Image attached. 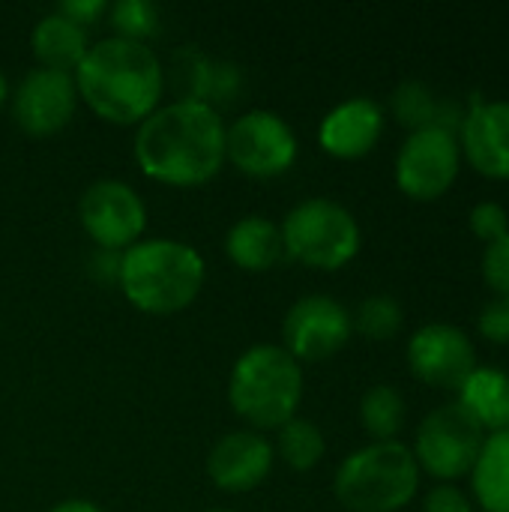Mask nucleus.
Returning <instances> with one entry per match:
<instances>
[{"instance_id": "15", "label": "nucleus", "mask_w": 509, "mask_h": 512, "mask_svg": "<svg viewBox=\"0 0 509 512\" xmlns=\"http://www.w3.org/2000/svg\"><path fill=\"white\" fill-rule=\"evenodd\" d=\"M384 132V111L369 96H354L339 102L318 129V141L330 156L357 159L366 156Z\"/></svg>"}, {"instance_id": "13", "label": "nucleus", "mask_w": 509, "mask_h": 512, "mask_svg": "<svg viewBox=\"0 0 509 512\" xmlns=\"http://www.w3.org/2000/svg\"><path fill=\"white\" fill-rule=\"evenodd\" d=\"M75 102H78L75 78L69 72L39 66V69L27 72L21 78V84L15 87L12 114L24 132L51 135V132H60L72 120Z\"/></svg>"}, {"instance_id": "33", "label": "nucleus", "mask_w": 509, "mask_h": 512, "mask_svg": "<svg viewBox=\"0 0 509 512\" xmlns=\"http://www.w3.org/2000/svg\"><path fill=\"white\" fill-rule=\"evenodd\" d=\"M120 258H123V252L99 249V255H93L90 264H93V270H99L105 279H117V276H120Z\"/></svg>"}, {"instance_id": "14", "label": "nucleus", "mask_w": 509, "mask_h": 512, "mask_svg": "<svg viewBox=\"0 0 509 512\" xmlns=\"http://www.w3.org/2000/svg\"><path fill=\"white\" fill-rule=\"evenodd\" d=\"M273 459V444L261 432H228L213 444L207 456V474L222 492L240 495L258 489L267 480Z\"/></svg>"}, {"instance_id": "26", "label": "nucleus", "mask_w": 509, "mask_h": 512, "mask_svg": "<svg viewBox=\"0 0 509 512\" xmlns=\"http://www.w3.org/2000/svg\"><path fill=\"white\" fill-rule=\"evenodd\" d=\"M210 69L213 60H207L198 48L186 45L183 51H177L174 57V84L180 90V99H195V102H207V87H210Z\"/></svg>"}, {"instance_id": "19", "label": "nucleus", "mask_w": 509, "mask_h": 512, "mask_svg": "<svg viewBox=\"0 0 509 512\" xmlns=\"http://www.w3.org/2000/svg\"><path fill=\"white\" fill-rule=\"evenodd\" d=\"M459 405L492 432L507 429L509 378L498 369H474L459 387Z\"/></svg>"}, {"instance_id": "28", "label": "nucleus", "mask_w": 509, "mask_h": 512, "mask_svg": "<svg viewBox=\"0 0 509 512\" xmlns=\"http://www.w3.org/2000/svg\"><path fill=\"white\" fill-rule=\"evenodd\" d=\"M483 276L489 282V288L501 297L509 300V234H504L501 240L486 246L483 255Z\"/></svg>"}, {"instance_id": "23", "label": "nucleus", "mask_w": 509, "mask_h": 512, "mask_svg": "<svg viewBox=\"0 0 509 512\" xmlns=\"http://www.w3.org/2000/svg\"><path fill=\"white\" fill-rule=\"evenodd\" d=\"M354 327L366 336V339H375V342H384V339H393L399 330H402V306L399 300L387 297V294H375V297H366L360 306H357V315L351 318Z\"/></svg>"}, {"instance_id": "36", "label": "nucleus", "mask_w": 509, "mask_h": 512, "mask_svg": "<svg viewBox=\"0 0 509 512\" xmlns=\"http://www.w3.org/2000/svg\"><path fill=\"white\" fill-rule=\"evenodd\" d=\"M507 429H509V408H507Z\"/></svg>"}, {"instance_id": "9", "label": "nucleus", "mask_w": 509, "mask_h": 512, "mask_svg": "<svg viewBox=\"0 0 509 512\" xmlns=\"http://www.w3.org/2000/svg\"><path fill=\"white\" fill-rule=\"evenodd\" d=\"M78 216L93 243L108 252H126L147 228V207L123 180L90 183L78 201Z\"/></svg>"}, {"instance_id": "2", "label": "nucleus", "mask_w": 509, "mask_h": 512, "mask_svg": "<svg viewBox=\"0 0 509 512\" xmlns=\"http://www.w3.org/2000/svg\"><path fill=\"white\" fill-rule=\"evenodd\" d=\"M78 96L108 123H141L165 90V69L147 42L108 36L87 48L75 69Z\"/></svg>"}, {"instance_id": "7", "label": "nucleus", "mask_w": 509, "mask_h": 512, "mask_svg": "<svg viewBox=\"0 0 509 512\" xmlns=\"http://www.w3.org/2000/svg\"><path fill=\"white\" fill-rule=\"evenodd\" d=\"M483 432L486 429L459 402L441 405L423 420L414 459L438 480H459L474 471L486 444Z\"/></svg>"}, {"instance_id": "30", "label": "nucleus", "mask_w": 509, "mask_h": 512, "mask_svg": "<svg viewBox=\"0 0 509 512\" xmlns=\"http://www.w3.org/2000/svg\"><path fill=\"white\" fill-rule=\"evenodd\" d=\"M480 330H483V336H486V339L507 345L509 342V300L507 297H501V300H495V303H489V306L483 309V315H480Z\"/></svg>"}, {"instance_id": "24", "label": "nucleus", "mask_w": 509, "mask_h": 512, "mask_svg": "<svg viewBox=\"0 0 509 512\" xmlns=\"http://www.w3.org/2000/svg\"><path fill=\"white\" fill-rule=\"evenodd\" d=\"M393 114L402 126H408L411 132H420V129L435 126L438 99L423 81H402L393 93Z\"/></svg>"}, {"instance_id": "11", "label": "nucleus", "mask_w": 509, "mask_h": 512, "mask_svg": "<svg viewBox=\"0 0 509 512\" xmlns=\"http://www.w3.org/2000/svg\"><path fill=\"white\" fill-rule=\"evenodd\" d=\"M459 174V141L444 129L411 132L396 159V183L417 201L441 198Z\"/></svg>"}, {"instance_id": "21", "label": "nucleus", "mask_w": 509, "mask_h": 512, "mask_svg": "<svg viewBox=\"0 0 509 512\" xmlns=\"http://www.w3.org/2000/svg\"><path fill=\"white\" fill-rule=\"evenodd\" d=\"M360 420L375 441H396L405 426V399L390 384H375L360 402Z\"/></svg>"}, {"instance_id": "22", "label": "nucleus", "mask_w": 509, "mask_h": 512, "mask_svg": "<svg viewBox=\"0 0 509 512\" xmlns=\"http://www.w3.org/2000/svg\"><path fill=\"white\" fill-rule=\"evenodd\" d=\"M276 450L282 456V462L294 471H312L324 453H327V441H324V432L309 423V420H288L282 429H279V441H276Z\"/></svg>"}, {"instance_id": "18", "label": "nucleus", "mask_w": 509, "mask_h": 512, "mask_svg": "<svg viewBox=\"0 0 509 512\" xmlns=\"http://www.w3.org/2000/svg\"><path fill=\"white\" fill-rule=\"evenodd\" d=\"M30 42H33V54L39 57V63L45 69H57V72L78 69L90 48L87 27L57 9L36 21Z\"/></svg>"}, {"instance_id": "29", "label": "nucleus", "mask_w": 509, "mask_h": 512, "mask_svg": "<svg viewBox=\"0 0 509 512\" xmlns=\"http://www.w3.org/2000/svg\"><path fill=\"white\" fill-rule=\"evenodd\" d=\"M243 84V72L240 66L228 63V60H213V69H210V87H207V105L216 108V102H231L237 96Z\"/></svg>"}, {"instance_id": "37", "label": "nucleus", "mask_w": 509, "mask_h": 512, "mask_svg": "<svg viewBox=\"0 0 509 512\" xmlns=\"http://www.w3.org/2000/svg\"><path fill=\"white\" fill-rule=\"evenodd\" d=\"M213 512H228V510H213Z\"/></svg>"}, {"instance_id": "35", "label": "nucleus", "mask_w": 509, "mask_h": 512, "mask_svg": "<svg viewBox=\"0 0 509 512\" xmlns=\"http://www.w3.org/2000/svg\"><path fill=\"white\" fill-rule=\"evenodd\" d=\"M9 96V84H6V75L0 72V105H3V99Z\"/></svg>"}, {"instance_id": "12", "label": "nucleus", "mask_w": 509, "mask_h": 512, "mask_svg": "<svg viewBox=\"0 0 509 512\" xmlns=\"http://www.w3.org/2000/svg\"><path fill=\"white\" fill-rule=\"evenodd\" d=\"M414 375L438 390H459L477 369V354L465 330L453 324H426L408 342Z\"/></svg>"}, {"instance_id": "10", "label": "nucleus", "mask_w": 509, "mask_h": 512, "mask_svg": "<svg viewBox=\"0 0 509 512\" xmlns=\"http://www.w3.org/2000/svg\"><path fill=\"white\" fill-rule=\"evenodd\" d=\"M351 330H354L351 312L339 300L327 294H309L288 309L282 321V339H285L282 348L297 363L300 360L321 363L348 345Z\"/></svg>"}, {"instance_id": "17", "label": "nucleus", "mask_w": 509, "mask_h": 512, "mask_svg": "<svg viewBox=\"0 0 509 512\" xmlns=\"http://www.w3.org/2000/svg\"><path fill=\"white\" fill-rule=\"evenodd\" d=\"M225 252L237 267L252 273L273 270L288 255L282 228L264 216H243L240 222H234L225 237Z\"/></svg>"}, {"instance_id": "34", "label": "nucleus", "mask_w": 509, "mask_h": 512, "mask_svg": "<svg viewBox=\"0 0 509 512\" xmlns=\"http://www.w3.org/2000/svg\"><path fill=\"white\" fill-rule=\"evenodd\" d=\"M51 512H102L96 504H90V501H81V498H72V501H63V504H57Z\"/></svg>"}, {"instance_id": "32", "label": "nucleus", "mask_w": 509, "mask_h": 512, "mask_svg": "<svg viewBox=\"0 0 509 512\" xmlns=\"http://www.w3.org/2000/svg\"><path fill=\"white\" fill-rule=\"evenodd\" d=\"M57 12H63L72 21H78V24L87 27L93 18H99L105 12V0H66V3L57 6Z\"/></svg>"}, {"instance_id": "3", "label": "nucleus", "mask_w": 509, "mask_h": 512, "mask_svg": "<svg viewBox=\"0 0 509 512\" xmlns=\"http://www.w3.org/2000/svg\"><path fill=\"white\" fill-rule=\"evenodd\" d=\"M204 258L180 240H138L120 258V288L147 315H174L204 288Z\"/></svg>"}, {"instance_id": "8", "label": "nucleus", "mask_w": 509, "mask_h": 512, "mask_svg": "<svg viewBox=\"0 0 509 512\" xmlns=\"http://www.w3.org/2000/svg\"><path fill=\"white\" fill-rule=\"evenodd\" d=\"M225 159L249 177H279L297 159V135L282 114L255 108L225 129Z\"/></svg>"}, {"instance_id": "27", "label": "nucleus", "mask_w": 509, "mask_h": 512, "mask_svg": "<svg viewBox=\"0 0 509 512\" xmlns=\"http://www.w3.org/2000/svg\"><path fill=\"white\" fill-rule=\"evenodd\" d=\"M468 222H471V231H474L480 240H486V246L495 243V240H501L504 234H509V216L498 201H483V204H477V207L471 210V219H468Z\"/></svg>"}, {"instance_id": "20", "label": "nucleus", "mask_w": 509, "mask_h": 512, "mask_svg": "<svg viewBox=\"0 0 509 512\" xmlns=\"http://www.w3.org/2000/svg\"><path fill=\"white\" fill-rule=\"evenodd\" d=\"M474 495L486 512H509V429L486 438L474 465Z\"/></svg>"}, {"instance_id": "31", "label": "nucleus", "mask_w": 509, "mask_h": 512, "mask_svg": "<svg viewBox=\"0 0 509 512\" xmlns=\"http://www.w3.org/2000/svg\"><path fill=\"white\" fill-rule=\"evenodd\" d=\"M423 512H474L471 501L465 492H459L456 486H438L426 495Z\"/></svg>"}, {"instance_id": "25", "label": "nucleus", "mask_w": 509, "mask_h": 512, "mask_svg": "<svg viewBox=\"0 0 509 512\" xmlns=\"http://www.w3.org/2000/svg\"><path fill=\"white\" fill-rule=\"evenodd\" d=\"M114 36L144 42L159 30V6L153 0H117L111 6Z\"/></svg>"}, {"instance_id": "1", "label": "nucleus", "mask_w": 509, "mask_h": 512, "mask_svg": "<svg viewBox=\"0 0 509 512\" xmlns=\"http://www.w3.org/2000/svg\"><path fill=\"white\" fill-rule=\"evenodd\" d=\"M135 159L159 183L201 186L225 162V123L207 102L174 99L141 120Z\"/></svg>"}, {"instance_id": "5", "label": "nucleus", "mask_w": 509, "mask_h": 512, "mask_svg": "<svg viewBox=\"0 0 509 512\" xmlns=\"http://www.w3.org/2000/svg\"><path fill=\"white\" fill-rule=\"evenodd\" d=\"M420 489V465L399 441H375L351 453L333 480L339 504L351 512H396Z\"/></svg>"}, {"instance_id": "16", "label": "nucleus", "mask_w": 509, "mask_h": 512, "mask_svg": "<svg viewBox=\"0 0 509 512\" xmlns=\"http://www.w3.org/2000/svg\"><path fill=\"white\" fill-rule=\"evenodd\" d=\"M468 162L495 180H509V102H477L462 120Z\"/></svg>"}, {"instance_id": "6", "label": "nucleus", "mask_w": 509, "mask_h": 512, "mask_svg": "<svg viewBox=\"0 0 509 512\" xmlns=\"http://www.w3.org/2000/svg\"><path fill=\"white\" fill-rule=\"evenodd\" d=\"M285 252L315 270H339L360 252V225L330 198L300 201L282 222Z\"/></svg>"}, {"instance_id": "4", "label": "nucleus", "mask_w": 509, "mask_h": 512, "mask_svg": "<svg viewBox=\"0 0 509 512\" xmlns=\"http://www.w3.org/2000/svg\"><path fill=\"white\" fill-rule=\"evenodd\" d=\"M303 399V369L282 345H252L228 381V402L252 429H282Z\"/></svg>"}]
</instances>
